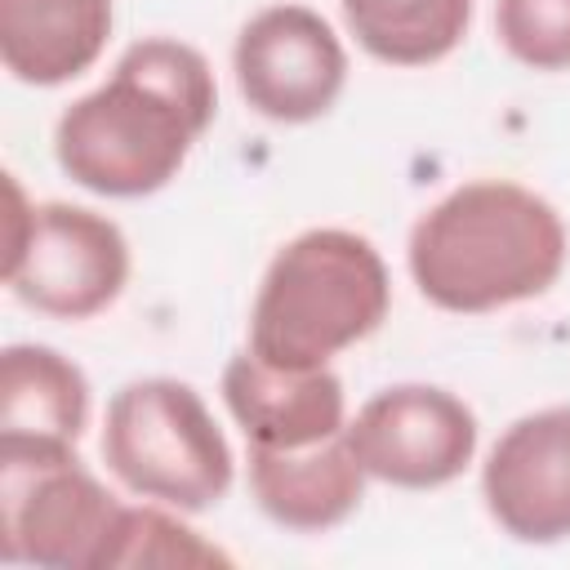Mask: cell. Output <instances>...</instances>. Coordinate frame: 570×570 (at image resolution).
Here are the masks:
<instances>
[{
  "instance_id": "6",
  "label": "cell",
  "mask_w": 570,
  "mask_h": 570,
  "mask_svg": "<svg viewBox=\"0 0 570 570\" xmlns=\"http://www.w3.org/2000/svg\"><path fill=\"white\" fill-rule=\"evenodd\" d=\"M120 503L76 450H0V557L53 570H102Z\"/></svg>"
},
{
  "instance_id": "2",
  "label": "cell",
  "mask_w": 570,
  "mask_h": 570,
  "mask_svg": "<svg viewBox=\"0 0 570 570\" xmlns=\"http://www.w3.org/2000/svg\"><path fill=\"white\" fill-rule=\"evenodd\" d=\"M561 267V214L508 178L454 187L410 232V276L445 312H494L539 298Z\"/></svg>"
},
{
  "instance_id": "15",
  "label": "cell",
  "mask_w": 570,
  "mask_h": 570,
  "mask_svg": "<svg viewBox=\"0 0 570 570\" xmlns=\"http://www.w3.org/2000/svg\"><path fill=\"white\" fill-rule=\"evenodd\" d=\"M125 566H160V570H196V566H232L223 548L200 539L191 525L169 517L165 508H120L111 548L102 557V570H125Z\"/></svg>"
},
{
  "instance_id": "4",
  "label": "cell",
  "mask_w": 570,
  "mask_h": 570,
  "mask_svg": "<svg viewBox=\"0 0 570 570\" xmlns=\"http://www.w3.org/2000/svg\"><path fill=\"white\" fill-rule=\"evenodd\" d=\"M102 459L134 494L178 512H200L232 485V445L178 379H134L111 396Z\"/></svg>"
},
{
  "instance_id": "11",
  "label": "cell",
  "mask_w": 570,
  "mask_h": 570,
  "mask_svg": "<svg viewBox=\"0 0 570 570\" xmlns=\"http://www.w3.org/2000/svg\"><path fill=\"white\" fill-rule=\"evenodd\" d=\"M249 490L276 525L330 530L361 503L365 468L347 445V428L298 450L249 445Z\"/></svg>"
},
{
  "instance_id": "13",
  "label": "cell",
  "mask_w": 570,
  "mask_h": 570,
  "mask_svg": "<svg viewBox=\"0 0 570 570\" xmlns=\"http://www.w3.org/2000/svg\"><path fill=\"white\" fill-rule=\"evenodd\" d=\"M111 36V0H0V58L22 85L89 71Z\"/></svg>"
},
{
  "instance_id": "12",
  "label": "cell",
  "mask_w": 570,
  "mask_h": 570,
  "mask_svg": "<svg viewBox=\"0 0 570 570\" xmlns=\"http://www.w3.org/2000/svg\"><path fill=\"white\" fill-rule=\"evenodd\" d=\"M89 419L80 365L45 343H13L0 356V450H71Z\"/></svg>"
},
{
  "instance_id": "8",
  "label": "cell",
  "mask_w": 570,
  "mask_h": 570,
  "mask_svg": "<svg viewBox=\"0 0 570 570\" xmlns=\"http://www.w3.org/2000/svg\"><path fill=\"white\" fill-rule=\"evenodd\" d=\"M232 67L240 98L276 125L325 116L347 80V53L334 27L307 4H272L254 13L236 36Z\"/></svg>"
},
{
  "instance_id": "9",
  "label": "cell",
  "mask_w": 570,
  "mask_h": 570,
  "mask_svg": "<svg viewBox=\"0 0 570 570\" xmlns=\"http://www.w3.org/2000/svg\"><path fill=\"white\" fill-rule=\"evenodd\" d=\"M490 517L521 543L570 534V405L517 419L481 472Z\"/></svg>"
},
{
  "instance_id": "3",
  "label": "cell",
  "mask_w": 570,
  "mask_h": 570,
  "mask_svg": "<svg viewBox=\"0 0 570 570\" xmlns=\"http://www.w3.org/2000/svg\"><path fill=\"white\" fill-rule=\"evenodd\" d=\"M387 303L392 281L379 249L356 232L312 227L267 263L249 312V352L281 370H321L374 334Z\"/></svg>"
},
{
  "instance_id": "16",
  "label": "cell",
  "mask_w": 570,
  "mask_h": 570,
  "mask_svg": "<svg viewBox=\"0 0 570 570\" xmlns=\"http://www.w3.org/2000/svg\"><path fill=\"white\" fill-rule=\"evenodd\" d=\"M494 31L503 49L534 71L570 67V0H499Z\"/></svg>"
},
{
  "instance_id": "1",
  "label": "cell",
  "mask_w": 570,
  "mask_h": 570,
  "mask_svg": "<svg viewBox=\"0 0 570 570\" xmlns=\"http://www.w3.org/2000/svg\"><path fill=\"white\" fill-rule=\"evenodd\" d=\"M214 107L218 89L205 53L151 36L120 53L107 85L62 111L53 151L62 174L98 196H147L183 169Z\"/></svg>"
},
{
  "instance_id": "10",
  "label": "cell",
  "mask_w": 570,
  "mask_h": 570,
  "mask_svg": "<svg viewBox=\"0 0 570 570\" xmlns=\"http://www.w3.org/2000/svg\"><path fill=\"white\" fill-rule=\"evenodd\" d=\"M223 401L249 445L298 450L347 428V396L334 370H281L236 352L223 370Z\"/></svg>"
},
{
  "instance_id": "7",
  "label": "cell",
  "mask_w": 570,
  "mask_h": 570,
  "mask_svg": "<svg viewBox=\"0 0 570 570\" xmlns=\"http://www.w3.org/2000/svg\"><path fill=\"white\" fill-rule=\"evenodd\" d=\"M347 445L365 476L401 490H436L472 463L476 414L445 387L396 383L356 410Z\"/></svg>"
},
{
  "instance_id": "14",
  "label": "cell",
  "mask_w": 570,
  "mask_h": 570,
  "mask_svg": "<svg viewBox=\"0 0 570 570\" xmlns=\"http://www.w3.org/2000/svg\"><path fill=\"white\" fill-rule=\"evenodd\" d=\"M365 53L392 67L441 62L468 31L472 0H338Z\"/></svg>"
},
{
  "instance_id": "5",
  "label": "cell",
  "mask_w": 570,
  "mask_h": 570,
  "mask_svg": "<svg viewBox=\"0 0 570 570\" xmlns=\"http://www.w3.org/2000/svg\"><path fill=\"white\" fill-rule=\"evenodd\" d=\"M4 191V285L27 307L58 321H85L116 303L129 281L125 232L80 205H27L13 178Z\"/></svg>"
}]
</instances>
